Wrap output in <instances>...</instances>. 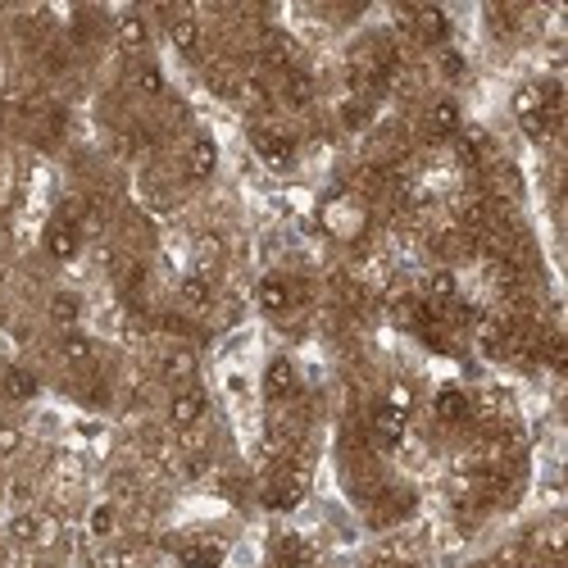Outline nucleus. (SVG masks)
Returning a JSON list of instances; mask_svg holds the SVG:
<instances>
[{"label":"nucleus","instance_id":"nucleus-15","mask_svg":"<svg viewBox=\"0 0 568 568\" xmlns=\"http://www.w3.org/2000/svg\"><path fill=\"white\" fill-rule=\"evenodd\" d=\"M50 319H55L60 328H73L78 323V296H69V291L50 296Z\"/></svg>","mask_w":568,"mask_h":568},{"label":"nucleus","instance_id":"nucleus-16","mask_svg":"<svg viewBox=\"0 0 568 568\" xmlns=\"http://www.w3.org/2000/svg\"><path fill=\"white\" fill-rule=\"evenodd\" d=\"M210 300H214V291H210V282H205V278H187L182 282V305L187 309H210Z\"/></svg>","mask_w":568,"mask_h":568},{"label":"nucleus","instance_id":"nucleus-14","mask_svg":"<svg viewBox=\"0 0 568 568\" xmlns=\"http://www.w3.org/2000/svg\"><path fill=\"white\" fill-rule=\"evenodd\" d=\"M191 373H196V355H191V350H173V355L164 359V378H169V382H187Z\"/></svg>","mask_w":568,"mask_h":568},{"label":"nucleus","instance_id":"nucleus-21","mask_svg":"<svg viewBox=\"0 0 568 568\" xmlns=\"http://www.w3.org/2000/svg\"><path fill=\"white\" fill-rule=\"evenodd\" d=\"M91 532H100V537L114 532V505H100V509L91 514Z\"/></svg>","mask_w":568,"mask_h":568},{"label":"nucleus","instance_id":"nucleus-24","mask_svg":"<svg viewBox=\"0 0 568 568\" xmlns=\"http://www.w3.org/2000/svg\"><path fill=\"white\" fill-rule=\"evenodd\" d=\"M373 568H414V564H396V559H382V564H373Z\"/></svg>","mask_w":568,"mask_h":568},{"label":"nucleus","instance_id":"nucleus-5","mask_svg":"<svg viewBox=\"0 0 568 568\" xmlns=\"http://www.w3.org/2000/svg\"><path fill=\"white\" fill-rule=\"evenodd\" d=\"M296 300H300V287H296L291 278H264V287H260V305L269 309V314H287Z\"/></svg>","mask_w":568,"mask_h":568},{"label":"nucleus","instance_id":"nucleus-20","mask_svg":"<svg viewBox=\"0 0 568 568\" xmlns=\"http://www.w3.org/2000/svg\"><path fill=\"white\" fill-rule=\"evenodd\" d=\"M219 260H223V241H219V237H200V241H196V264H200V269H214Z\"/></svg>","mask_w":568,"mask_h":568},{"label":"nucleus","instance_id":"nucleus-6","mask_svg":"<svg viewBox=\"0 0 568 568\" xmlns=\"http://www.w3.org/2000/svg\"><path fill=\"white\" fill-rule=\"evenodd\" d=\"M437 419H441V423H450V428L469 423V419H473V400L464 396L459 387H446V391L437 396Z\"/></svg>","mask_w":568,"mask_h":568},{"label":"nucleus","instance_id":"nucleus-1","mask_svg":"<svg viewBox=\"0 0 568 568\" xmlns=\"http://www.w3.org/2000/svg\"><path fill=\"white\" fill-rule=\"evenodd\" d=\"M255 150H260V160L264 164H273V169H282V164H291V155H296V146H291V137L287 132H278V128H255Z\"/></svg>","mask_w":568,"mask_h":568},{"label":"nucleus","instance_id":"nucleus-7","mask_svg":"<svg viewBox=\"0 0 568 568\" xmlns=\"http://www.w3.org/2000/svg\"><path fill=\"white\" fill-rule=\"evenodd\" d=\"M46 250L55 255V260H73V255H78V228L69 219H55L46 228Z\"/></svg>","mask_w":568,"mask_h":568},{"label":"nucleus","instance_id":"nucleus-9","mask_svg":"<svg viewBox=\"0 0 568 568\" xmlns=\"http://www.w3.org/2000/svg\"><path fill=\"white\" fill-rule=\"evenodd\" d=\"M169 37H173V46L182 50V55H200V23H196V19L178 14V19L169 23Z\"/></svg>","mask_w":568,"mask_h":568},{"label":"nucleus","instance_id":"nucleus-23","mask_svg":"<svg viewBox=\"0 0 568 568\" xmlns=\"http://www.w3.org/2000/svg\"><path fill=\"white\" fill-rule=\"evenodd\" d=\"M441 69H446V78H464V60H459V55H446Z\"/></svg>","mask_w":568,"mask_h":568},{"label":"nucleus","instance_id":"nucleus-17","mask_svg":"<svg viewBox=\"0 0 568 568\" xmlns=\"http://www.w3.org/2000/svg\"><path fill=\"white\" fill-rule=\"evenodd\" d=\"M119 46H123V50H141V46H146V23H141L137 14H123V19H119Z\"/></svg>","mask_w":568,"mask_h":568},{"label":"nucleus","instance_id":"nucleus-3","mask_svg":"<svg viewBox=\"0 0 568 568\" xmlns=\"http://www.w3.org/2000/svg\"><path fill=\"white\" fill-rule=\"evenodd\" d=\"M264 396L273 405H287L296 396V369H291V359H273V364L264 369Z\"/></svg>","mask_w":568,"mask_h":568},{"label":"nucleus","instance_id":"nucleus-2","mask_svg":"<svg viewBox=\"0 0 568 568\" xmlns=\"http://www.w3.org/2000/svg\"><path fill=\"white\" fill-rule=\"evenodd\" d=\"M200 419H205V391L187 387V391H178V396L169 400V423H173V428L191 432Z\"/></svg>","mask_w":568,"mask_h":568},{"label":"nucleus","instance_id":"nucleus-11","mask_svg":"<svg viewBox=\"0 0 568 568\" xmlns=\"http://www.w3.org/2000/svg\"><path fill=\"white\" fill-rule=\"evenodd\" d=\"M309 564V546L300 537H282L273 546V568H305Z\"/></svg>","mask_w":568,"mask_h":568},{"label":"nucleus","instance_id":"nucleus-10","mask_svg":"<svg viewBox=\"0 0 568 568\" xmlns=\"http://www.w3.org/2000/svg\"><path fill=\"white\" fill-rule=\"evenodd\" d=\"M91 355H96V350H91L87 337H78V332H64V337H60V359H64L69 369H87Z\"/></svg>","mask_w":568,"mask_h":568},{"label":"nucleus","instance_id":"nucleus-13","mask_svg":"<svg viewBox=\"0 0 568 568\" xmlns=\"http://www.w3.org/2000/svg\"><path fill=\"white\" fill-rule=\"evenodd\" d=\"M428 132L432 137H455L459 132V110L450 105V100H441V105L428 110Z\"/></svg>","mask_w":568,"mask_h":568},{"label":"nucleus","instance_id":"nucleus-4","mask_svg":"<svg viewBox=\"0 0 568 568\" xmlns=\"http://www.w3.org/2000/svg\"><path fill=\"white\" fill-rule=\"evenodd\" d=\"M323 219H328V228L337 237H359V232H364V210H359L355 200H332Z\"/></svg>","mask_w":568,"mask_h":568},{"label":"nucleus","instance_id":"nucleus-12","mask_svg":"<svg viewBox=\"0 0 568 568\" xmlns=\"http://www.w3.org/2000/svg\"><path fill=\"white\" fill-rule=\"evenodd\" d=\"M214 169V141L210 137H196L191 146H187V173L191 178H205Z\"/></svg>","mask_w":568,"mask_h":568},{"label":"nucleus","instance_id":"nucleus-8","mask_svg":"<svg viewBox=\"0 0 568 568\" xmlns=\"http://www.w3.org/2000/svg\"><path fill=\"white\" fill-rule=\"evenodd\" d=\"M178 559H182L187 568H219V564H223V546H219V541H187V546L178 550Z\"/></svg>","mask_w":568,"mask_h":568},{"label":"nucleus","instance_id":"nucleus-18","mask_svg":"<svg viewBox=\"0 0 568 568\" xmlns=\"http://www.w3.org/2000/svg\"><path fill=\"white\" fill-rule=\"evenodd\" d=\"M32 391H37V378H32L28 369H10V373H5V396H10V400H28Z\"/></svg>","mask_w":568,"mask_h":568},{"label":"nucleus","instance_id":"nucleus-22","mask_svg":"<svg viewBox=\"0 0 568 568\" xmlns=\"http://www.w3.org/2000/svg\"><path fill=\"white\" fill-rule=\"evenodd\" d=\"M23 446V432L19 428H0V455H14Z\"/></svg>","mask_w":568,"mask_h":568},{"label":"nucleus","instance_id":"nucleus-19","mask_svg":"<svg viewBox=\"0 0 568 568\" xmlns=\"http://www.w3.org/2000/svg\"><path fill=\"white\" fill-rule=\"evenodd\" d=\"M132 87L146 91V96H160L164 91V78H160V69H155V64H141V69H132Z\"/></svg>","mask_w":568,"mask_h":568},{"label":"nucleus","instance_id":"nucleus-25","mask_svg":"<svg viewBox=\"0 0 568 568\" xmlns=\"http://www.w3.org/2000/svg\"><path fill=\"white\" fill-rule=\"evenodd\" d=\"M0 196H5V169H0Z\"/></svg>","mask_w":568,"mask_h":568}]
</instances>
